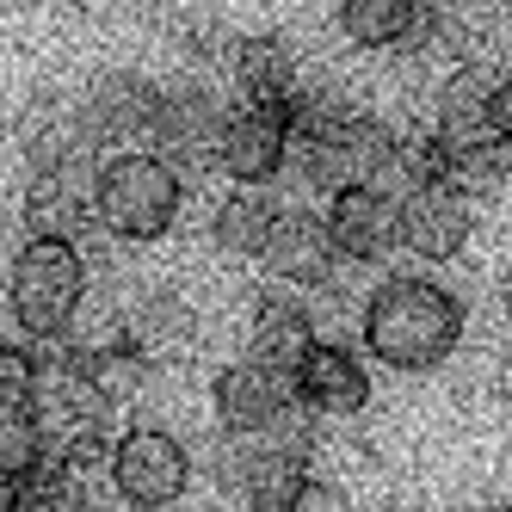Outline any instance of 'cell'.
<instances>
[{"instance_id": "cell-1", "label": "cell", "mask_w": 512, "mask_h": 512, "mask_svg": "<svg viewBox=\"0 0 512 512\" xmlns=\"http://www.w3.org/2000/svg\"><path fill=\"white\" fill-rule=\"evenodd\" d=\"M463 340V303L432 278H389L364 303V352L389 371H432Z\"/></svg>"}, {"instance_id": "cell-2", "label": "cell", "mask_w": 512, "mask_h": 512, "mask_svg": "<svg viewBox=\"0 0 512 512\" xmlns=\"http://www.w3.org/2000/svg\"><path fill=\"white\" fill-rule=\"evenodd\" d=\"M179 198H186V179L161 149H124L99 167V229L118 241H161L179 216Z\"/></svg>"}, {"instance_id": "cell-3", "label": "cell", "mask_w": 512, "mask_h": 512, "mask_svg": "<svg viewBox=\"0 0 512 512\" xmlns=\"http://www.w3.org/2000/svg\"><path fill=\"white\" fill-rule=\"evenodd\" d=\"M87 297V260L68 235H31L13 260V321L31 340H62Z\"/></svg>"}, {"instance_id": "cell-4", "label": "cell", "mask_w": 512, "mask_h": 512, "mask_svg": "<svg viewBox=\"0 0 512 512\" xmlns=\"http://www.w3.org/2000/svg\"><path fill=\"white\" fill-rule=\"evenodd\" d=\"M112 488L130 506H173L192 488V457L167 426H130L112 445Z\"/></svg>"}, {"instance_id": "cell-5", "label": "cell", "mask_w": 512, "mask_h": 512, "mask_svg": "<svg viewBox=\"0 0 512 512\" xmlns=\"http://www.w3.org/2000/svg\"><path fill=\"white\" fill-rule=\"evenodd\" d=\"M290 99L284 105H266V99H247L229 112L223 124V142H216V167H223L235 186H272L290 161Z\"/></svg>"}, {"instance_id": "cell-6", "label": "cell", "mask_w": 512, "mask_h": 512, "mask_svg": "<svg viewBox=\"0 0 512 512\" xmlns=\"http://www.w3.org/2000/svg\"><path fill=\"white\" fill-rule=\"evenodd\" d=\"M210 401H216L223 432H272L303 395H297V377H290V371H278V364L247 352L241 364H223V371H216Z\"/></svg>"}, {"instance_id": "cell-7", "label": "cell", "mask_w": 512, "mask_h": 512, "mask_svg": "<svg viewBox=\"0 0 512 512\" xmlns=\"http://www.w3.org/2000/svg\"><path fill=\"white\" fill-rule=\"evenodd\" d=\"M469 192L451 179H426V186L401 192V247L420 253V260H457L469 247Z\"/></svg>"}, {"instance_id": "cell-8", "label": "cell", "mask_w": 512, "mask_h": 512, "mask_svg": "<svg viewBox=\"0 0 512 512\" xmlns=\"http://www.w3.org/2000/svg\"><path fill=\"white\" fill-rule=\"evenodd\" d=\"M161 93L149 75H130V68H112L99 75L81 99V124L93 136V149H118V142H142L155 130V112H161Z\"/></svg>"}, {"instance_id": "cell-9", "label": "cell", "mask_w": 512, "mask_h": 512, "mask_svg": "<svg viewBox=\"0 0 512 512\" xmlns=\"http://www.w3.org/2000/svg\"><path fill=\"white\" fill-rule=\"evenodd\" d=\"M327 229H334L340 260L377 266L401 247V198H389V186H346L327 204Z\"/></svg>"}, {"instance_id": "cell-10", "label": "cell", "mask_w": 512, "mask_h": 512, "mask_svg": "<svg viewBox=\"0 0 512 512\" xmlns=\"http://www.w3.org/2000/svg\"><path fill=\"white\" fill-rule=\"evenodd\" d=\"M223 124H229V112L216 105L210 87H167L161 112H155V130H149V149H161L173 167H192V161L216 155Z\"/></svg>"}, {"instance_id": "cell-11", "label": "cell", "mask_w": 512, "mask_h": 512, "mask_svg": "<svg viewBox=\"0 0 512 512\" xmlns=\"http://www.w3.org/2000/svg\"><path fill=\"white\" fill-rule=\"evenodd\" d=\"M266 272L297 284V290H315L334 278L340 266V247H334V229H327V216H309V210H278L272 223V241H266Z\"/></svg>"}, {"instance_id": "cell-12", "label": "cell", "mask_w": 512, "mask_h": 512, "mask_svg": "<svg viewBox=\"0 0 512 512\" xmlns=\"http://www.w3.org/2000/svg\"><path fill=\"white\" fill-rule=\"evenodd\" d=\"M297 395L309 401L315 414H334V420H352L371 408V371L358 364L352 346H334V340H315L309 358L297 364Z\"/></svg>"}, {"instance_id": "cell-13", "label": "cell", "mask_w": 512, "mask_h": 512, "mask_svg": "<svg viewBox=\"0 0 512 512\" xmlns=\"http://www.w3.org/2000/svg\"><path fill=\"white\" fill-rule=\"evenodd\" d=\"M309 346H315V315L303 303L266 297L260 309H253V340H247L253 358H266V364H278V371L297 377V364L309 358Z\"/></svg>"}, {"instance_id": "cell-14", "label": "cell", "mask_w": 512, "mask_h": 512, "mask_svg": "<svg viewBox=\"0 0 512 512\" xmlns=\"http://www.w3.org/2000/svg\"><path fill=\"white\" fill-rule=\"evenodd\" d=\"M229 75L247 99H266V105H284L297 93V56H290L284 38H235L229 44Z\"/></svg>"}, {"instance_id": "cell-15", "label": "cell", "mask_w": 512, "mask_h": 512, "mask_svg": "<svg viewBox=\"0 0 512 512\" xmlns=\"http://www.w3.org/2000/svg\"><path fill=\"white\" fill-rule=\"evenodd\" d=\"M272 223H278V204L260 186H241V192H229L216 204L210 235H216V247H223L229 260H260L266 241H272Z\"/></svg>"}, {"instance_id": "cell-16", "label": "cell", "mask_w": 512, "mask_h": 512, "mask_svg": "<svg viewBox=\"0 0 512 512\" xmlns=\"http://www.w3.org/2000/svg\"><path fill=\"white\" fill-rule=\"evenodd\" d=\"M426 25L420 0H340V31L358 50H395L414 44V31Z\"/></svg>"}, {"instance_id": "cell-17", "label": "cell", "mask_w": 512, "mask_h": 512, "mask_svg": "<svg viewBox=\"0 0 512 512\" xmlns=\"http://www.w3.org/2000/svg\"><path fill=\"white\" fill-rule=\"evenodd\" d=\"M124 334L149 352V358H167V352H179L192 334H198V315L186 309L173 297V290H149V297H142L130 315H124Z\"/></svg>"}, {"instance_id": "cell-18", "label": "cell", "mask_w": 512, "mask_h": 512, "mask_svg": "<svg viewBox=\"0 0 512 512\" xmlns=\"http://www.w3.org/2000/svg\"><path fill=\"white\" fill-rule=\"evenodd\" d=\"M488 124H494V136H512V75H500V81H494V99H488Z\"/></svg>"}, {"instance_id": "cell-19", "label": "cell", "mask_w": 512, "mask_h": 512, "mask_svg": "<svg viewBox=\"0 0 512 512\" xmlns=\"http://www.w3.org/2000/svg\"><path fill=\"white\" fill-rule=\"evenodd\" d=\"M334 506H346V494H340V488H327V482H303L297 512H334Z\"/></svg>"}, {"instance_id": "cell-20", "label": "cell", "mask_w": 512, "mask_h": 512, "mask_svg": "<svg viewBox=\"0 0 512 512\" xmlns=\"http://www.w3.org/2000/svg\"><path fill=\"white\" fill-rule=\"evenodd\" d=\"M500 395H506V401H512V358H506V364H500Z\"/></svg>"}, {"instance_id": "cell-21", "label": "cell", "mask_w": 512, "mask_h": 512, "mask_svg": "<svg viewBox=\"0 0 512 512\" xmlns=\"http://www.w3.org/2000/svg\"><path fill=\"white\" fill-rule=\"evenodd\" d=\"M500 303H506V315H512V272H506V284H500Z\"/></svg>"}, {"instance_id": "cell-22", "label": "cell", "mask_w": 512, "mask_h": 512, "mask_svg": "<svg viewBox=\"0 0 512 512\" xmlns=\"http://www.w3.org/2000/svg\"><path fill=\"white\" fill-rule=\"evenodd\" d=\"M438 7H457V0H438Z\"/></svg>"}]
</instances>
